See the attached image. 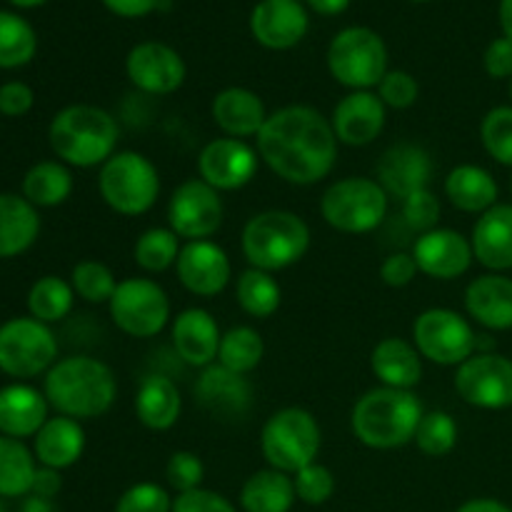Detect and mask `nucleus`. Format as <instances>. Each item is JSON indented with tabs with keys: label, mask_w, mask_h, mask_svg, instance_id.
I'll use <instances>...</instances> for the list:
<instances>
[{
	"label": "nucleus",
	"mask_w": 512,
	"mask_h": 512,
	"mask_svg": "<svg viewBox=\"0 0 512 512\" xmlns=\"http://www.w3.org/2000/svg\"><path fill=\"white\" fill-rule=\"evenodd\" d=\"M23 512H50V500H43V498H35V495H30V498L25 500Z\"/></svg>",
	"instance_id": "052dcab7"
},
{
	"label": "nucleus",
	"mask_w": 512,
	"mask_h": 512,
	"mask_svg": "<svg viewBox=\"0 0 512 512\" xmlns=\"http://www.w3.org/2000/svg\"><path fill=\"white\" fill-rule=\"evenodd\" d=\"M195 400L220 420H240L253 405V385L248 375H238L223 365H210L200 370L195 383Z\"/></svg>",
	"instance_id": "5701e85b"
},
{
	"label": "nucleus",
	"mask_w": 512,
	"mask_h": 512,
	"mask_svg": "<svg viewBox=\"0 0 512 512\" xmlns=\"http://www.w3.org/2000/svg\"><path fill=\"white\" fill-rule=\"evenodd\" d=\"M33 453L38 465L53 470H68L83 458L85 430L78 420L55 415L33 438Z\"/></svg>",
	"instance_id": "7c9ffc66"
},
{
	"label": "nucleus",
	"mask_w": 512,
	"mask_h": 512,
	"mask_svg": "<svg viewBox=\"0 0 512 512\" xmlns=\"http://www.w3.org/2000/svg\"><path fill=\"white\" fill-rule=\"evenodd\" d=\"M500 28H503L505 38L512 40V0H500Z\"/></svg>",
	"instance_id": "bf43d9fd"
},
{
	"label": "nucleus",
	"mask_w": 512,
	"mask_h": 512,
	"mask_svg": "<svg viewBox=\"0 0 512 512\" xmlns=\"http://www.w3.org/2000/svg\"><path fill=\"white\" fill-rule=\"evenodd\" d=\"M10 3H13L15 8H38V5H43L45 0H10Z\"/></svg>",
	"instance_id": "680f3d73"
},
{
	"label": "nucleus",
	"mask_w": 512,
	"mask_h": 512,
	"mask_svg": "<svg viewBox=\"0 0 512 512\" xmlns=\"http://www.w3.org/2000/svg\"><path fill=\"white\" fill-rule=\"evenodd\" d=\"M170 340H173L175 355L185 365L205 370L218 363L223 333L218 328V320L205 308H185L170 323Z\"/></svg>",
	"instance_id": "4be33fe9"
},
{
	"label": "nucleus",
	"mask_w": 512,
	"mask_h": 512,
	"mask_svg": "<svg viewBox=\"0 0 512 512\" xmlns=\"http://www.w3.org/2000/svg\"><path fill=\"white\" fill-rule=\"evenodd\" d=\"M98 193L113 213L138 218L158 203L160 173L148 155L138 150H118L100 165Z\"/></svg>",
	"instance_id": "423d86ee"
},
{
	"label": "nucleus",
	"mask_w": 512,
	"mask_h": 512,
	"mask_svg": "<svg viewBox=\"0 0 512 512\" xmlns=\"http://www.w3.org/2000/svg\"><path fill=\"white\" fill-rule=\"evenodd\" d=\"M110 320L128 338H155L168 328L173 305L153 278H125L108 303Z\"/></svg>",
	"instance_id": "9b49d317"
},
{
	"label": "nucleus",
	"mask_w": 512,
	"mask_h": 512,
	"mask_svg": "<svg viewBox=\"0 0 512 512\" xmlns=\"http://www.w3.org/2000/svg\"><path fill=\"white\" fill-rule=\"evenodd\" d=\"M440 213H443V205H440V198L430 188L418 190V193L403 200L405 223L418 235L440 228Z\"/></svg>",
	"instance_id": "09e8293b"
},
{
	"label": "nucleus",
	"mask_w": 512,
	"mask_h": 512,
	"mask_svg": "<svg viewBox=\"0 0 512 512\" xmlns=\"http://www.w3.org/2000/svg\"><path fill=\"white\" fill-rule=\"evenodd\" d=\"M480 143L495 163L512 168V105L488 110L480 123Z\"/></svg>",
	"instance_id": "37998d69"
},
{
	"label": "nucleus",
	"mask_w": 512,
	"mask_h": 512,
	"mask_svg": "<svg viewBox=\"0 0 512 512\" xmlns=\"http://www.w3.org/2000/svg\"><path fill=\"white\" fill-rule=\"evenodd\" d=\"M295 500L293 475L275 468L255 470L240 488V510L243 512H290Z\"/></svg>",
	"instance_id": "473e14b6"
},
{
	"label": "nucleus",
	"mask_w": 512,
	"mask_h": 512,
	"mask_svg": "<svg viewBox=\"0 0 512 512\" xmlns=\"http://www.w3.org/2000/svg\"><path fill=\"white\" fill-rule=\"evenodd\" d=\"M223 218V198L200 178L180 183L168 200V228L185 243L210 240L223 225Z\"/></svg>",
	"instance_id": "ddd939ff"
},
{
	"label": "nucleus",
	"mask_w": 512,
	"mask_h": 512,
	"mask_svg": "<svg viewBox=\"0 0 512 512\" xmlns=\"http://www.w3.org/2000/svg\"><path fill=\"white\" fill-rule=\"evenodd\" d=\"M353 0H308L310 8L320 15H340L350 8Z\"/></svg>",
	"instance_id": "13d9d810"
},
{
	"label": "nucleus",
	"mask_w": 512,
	"mask_h": 512,
	"mask_svg": "<svg viewBox=\"0 0 512 512\" xmlns=\"http://www.w3.org/2000/svg\"><path fill=\"white\" fill-rule=\"evenodd\" d=\"M43 393L58 415L83 420L103 418L118 398L113 368L93 355L60 358L43 378Z\"/></svg>",
	"instance_id": "f03ea898"
},
{
	"label": "nucleus",
	"mask_w": 512,
	"mask_h": 512,
	"mask_svg": "<svg viewBox=\"0 0 512 512\" xmlns=\"http://www.w3.org/2000/svg\"><path fill=\"white\" fill-rule=\"evenodd\" d=\"M118 283L120 280L115 278L113 270L93 258L75 263L73 273H70V285L75 290V298L85 300L90 305H108Z\"/></svg>",
	"instance_id": "a19ab883"
},
{
	"label": "nucleus",
	"mask_w": 512,
	"mask_h": 512,
	"mask_svg": "<svg viewBox=\"0 0 512 512\" xmlns=\"http://www.w3.org/2000/svg\"><path fill=\"white\" fill-rule=\"evenodd\" d=\"M443 193L455 210L468 215H483L498 205L500 188L488 168L475 163H460L445 175Z\"/></svg>",
	"instance_id": "c85d7f7f"
},
{
	"label": "nucleus",
	"mask_w": 512,
	"mask_h": 512,
	"mask_svg": "<svg viewBox=\"0 0 512 512\" xmlns=\"http://www.w3.org/2000/svg\"><path fill=\"white\" fill-rule=\"evenodd\" d=\"M48 398L28 383H10L0 388V435L15 440L35 438L48 423Z\"/></svg>",
	"instance_id": "bb28decb"
},
{
	"label": "nucleus",
	"mask_w": 512,
	"mask_h": 512,
	"mask_svg": "<svg viewBox=\"0 0 512 512\" xmlns=\"http://www.w3.org/2000/svg\"><path fill=\"white\" fill-rule=\"evenodd\" d=\"M133 408L143 428L165 433L178 425L180 413H183V395L178 385L165 375H145L135 390Z\"/></svg>",
	"instance_id": "c756f323"
},
{
	"label": "nucleus",
	"mask_w": 512,
	"mask_h": 512,
	"mask_svg": "<svg viewBox=\"0 0 512 512\" xmlns=\"http://www.w3.org/2000/svg\"><path fill=\"white\" fill-rule=\"evenodd\" d=\"M390 195L375 178L350 175L325 188L320 215L333 230L345 235H368L388 218Z\"/></svg>",
	"instance_id": "6e6552de"
},
{
	"label": "nucleus",
	"mask_w": 512,
	"mask_h": 512,
	"mask_svg": "<svg viewBox=\"0 0 512 512\" xmlns=\"http://www.w3.org/2000/svg\"><path fill=\"white\" fill-rule=\"evenodd\" d=\"M378 180L390 198L403 203L418 190L430 188L433 180V158L418 143H395L380 155Z\"/></svg>",
	"instance_id": "412c9836"
},
{
	"label": "nucleus",
	"mask_w": 512,
	"mask_h": 512,
	"mask_svg": "<svg viewBox=\"0 0 512 512\" xmlns=\"http://www.w3.org/2000/svg\"><path fill=\"white\" fill-rule=\"evenodd\" d=\"M73 173L60 160H40L23 175L20 195L35 208H58L73 195Z\"/></svg>",
	"instance_id": "72a5a7b5"
},
{
	"label": "nucleus",
	"mask_w": 512,
	"mask_h": 512,
	"mask_svg": "<svg viewBox=\"0 0 512 512\" xmlns=\"http://www.w3.org/2000/svg\"><path fill=\"white\" fill-rule=\"evenodd\" d=\"M240 250L248 268L275 275L305 258L310 250V225L293 210H263L245 223Z\"/></svg>",
	"instance_id": "39448f33"
},
{
	"label": "nucleus",
	"mask_w": 512,
	"mask_h": 512,
	"mask_svg": "<svg viewBox=\"0 0 512 512\" xmlns=\"http://www.w3.org/2000/svg\"><path fill=\"white\" fill-rule=\"evenodd\" d=\"M260 170V155L248 140L215 138L198 155V178L218 193H235L253 183Z\"/></svg>",
	"instance_id": "2eb2a0df"
},
{
	"label": "nucleus",
	"mask_w": 512,
	"mask_h": 512,
	"mask_svg": "<svg viewBox=\"0 0 512 512\" xmlns=\"http://www.w3.org/2000/svg\"><path fill=\"white\" fill-rule=\"evenodd\" d=\"M455 390L478 410L512 408V360L500 353H475L455 370Z\"/></svg>",
	"instance_id": "4468645a"
},
{
	"label": "nucleus",
	"mask_w": 512,
	"mask_h": 512,
	"mask_svg": "<svg viewBox=\"0 0 512 512\" xmlns=\"http://www.w3.org/2000/svg\"><path fill=\"white\" fill-rule=\"evenodd\" d=\"M338 138L313 105H285L268 115L255 138L260 163L268 165L280 180L290 185H315L333 173L338 163Z\"/></svg>",
	"instance_id": "f257e3e1"
},
{
	"label": "nucleus",
	"mask_w": 512,
	"mask_h": 512,
	"mask_svg": "<svg viewBox=\"0 0 512 512\" xmlns=\"http://www.w3.org/2000/svg\"><path fill=\"white\" fill-rule=\"evenodd\" d=\"M308 28V10L300 0H260L250 13V33L265 50L295 48Z\"/></svg>",
	"instance_id": "aec40b11"
},
{
	"label": "nucleus",
	"mask_w": 512,
	"mask_h": 512,
	"mask_svg": "<svg viewBox=\"0 0 512 512\" xmlns=\"http://www.w3.org/2000/svg\"><path fill=\"white\" fill-rule=\"evenodd\" d=\"M418 263H415L413 253H393L383 260L380 265V280L388 288H405L418 278Z\"/></svg>",
	"instance_id": "603ef678"
},
{
	"label": "nucleus",
	"mask_w": 512,
	"mask_h": 512,
	"mask_svg": "<svg viewBox=\"0 0 512 512\" xmlns=\"http://www.w3.org/2000/svg\"><path fill=\"white\" fill-rule=\"evenodd\" d=\"M293 485L300 503L313 505V508L328 503V500L335 495V488H338L333 470H330L328 465L318 463V460L305 465L303 470H298V473L293 475Z\"/></svg>",
	"instance_id": "c03bdc74"
},
{
	"label": "nucleus",
	"mask_w": 512,
	"mask_h": 512,
	"mask_svg": "<svg viewBox=\"0 0 512 512\" xmlns=\"http://www.w3.org/2000/svg\"><path fill=\"white\" fill-rule=\"evenodd\" d=\"M125 75L145 95H170L183 88L188 65L183 55L158 40H145L130 48L125 58Z\"/></svg>",
	"instance_id": "dca6fc26"
},
{
	"label": "nucleus",
	"mask_w": 512,
	"mask_h": 512,
	"mask_svg": "<svg viewBox=\"0 0 512 512\" xmlns=\"http://www.w3.org/2000/svg\"><path fill=\"white\" fill-rule=\"evenodd\" d=\"M265 355V340L250 325H235L225 330L218 350V365L233 370L238 375H250Z\"/></svg>",
	"instance_id": "4c0bfd02"
},
{
	"label": "nucleus",
	"mask_w": 512,
	"mask_h": 512,
	"mask_svg": "<svg viewBox=\"0 0 512 512\" xmlns=\"http://www.w3.org/2000/svg\"><path fill=\"white\" fill-rule=\"evenodd\" d=\"M173 512H238V505L223 493L198 488L190 493H180L173 498Z\"/></svg>",
	"instance_id": "8fccbe9b"
},
{
	"label": "nucleus",
	"mask_w": 512,
	"mask_h": 512,
	"mask_svg": "<svg viewBox=\"0 0 512 512\" xmlns=\"http://www.w3.org/2000/svg\"><path fill=\"white\" fill-rule=\"evenodd\" d=\"M475 260L488 273L512 270V203H498L478 215L470 233Z\"/></svg>",
	"instance_id": "a878e982"
},
{
	"label": "nucleus",
	"mask_w": 512,
	"mask_h": 512,
	"mask_svg": "<svg viewBox=\"0 0 512 512\" xmlns=\"http://www.w3.org/2000/svg\"><path fill=\"white\" fill-rule=\"evenodd\" d=\"M323 445V430L310 410L290 405L265 420L260 430V453L268 468L295 475L305 465L315 463Z\"/></svg>",
	"instance_id": "0eeeda50"
},
{
	"label": "nucleus",
	"mask_w": 512,
	"mask_h": 512,
	"mask_svg": "<svg viewBox=\"0 0 512 512\" xmlns=\"http://www.w3.org/2000/svg\"><path fill=\"white\" fill-rule=\"evenodd\" d=\"M38 53L33 25L15 13L0 10V68L15 70L28 65Z\"/></svg>",
	"instance_id": "ea45409f"
},
{
	"label": "nucleus",
	"mask_w": 512,
	"mask_h": 512,
	"mask_svg": "<svg viewBox=\"0 0 512 512\" xmlns=\"http://www.w3.org/2000/svg\"><path fill=\"white\" fill-rule=\"evenodd\" d=\"M60 488H63V478H60V470L43 468V465H40L38 473H35L33 493H30V495H35V498H43V500H53L55 495L60 493Z\"/></svg>",
	"instance_id": "6e6d98bb"
},
{
	"label": "nucleus",
	"mask_w": 512,
	"mask_h": 512,
	"mask_svg": "<svg viewBox=\"0 0 512 512\" xmlns=\"http://www.w3.org/2000/svg\"><path fill=\"white\" fill-rule=\"evenodd\" d=\"M175 275L188 293L198 298H215L228 288L233 278V263L223 245L215 240H193L180 248Z\"/></svg>",
	"instance_id": "f3484780"
},
{
	"label": "nucleus",
	"mask_w": 512,
	"mask_h": 512,
	"mask_svg": "<svg viewBox=\"0 0 512 512\" xmlns=\"http://www.w3.org/2000/svg\"><path fill=\"white\" fill-rule=\"evenodd\" d=\"M35 93L23 80H10L0 85V115L5 118H23L33 110Z\"/></svg>",
	"instance_id": "3c124183"
},
{
	"label": "nucleus",
	"mask_w": 512,
	"mask_h": 512,
	"mask_svg": "<svg viewBox=\"0 0 512 512\" xmlns=\"http://www.w3.org/2000/svg\"><path fill=\"white\" fill-rule=\"evenodd\" d=\"M413 343L423 360L443 368H458L478 353V333L463 313L428 308L415 318Z\"/></svg>",
	"instance_id": "f8f14e48"
},
{
	"label": "nucleus",
	"mask_w": 512,
	"mask_h": 512,
	"mask_svg": "<svg viewBox=\"0 0 512 512\" xmlns=\"http://www.w3.org/2000/svg\"><path fill=\"white\" fill-rule=\"evenodd\" d=\"M235 300H238L240 310L245 315L268 320L278 313L280 303H283V288H280L273 273H265V270L258 268H245L238 275V283H235Z\"/></svg>",
	"instance_id": "c9c22d12"
},
{
	"label": "nucleus",
	"mask_w": 512,
	"mask_h": 512,
	"mask_svg": "<svg viewBox=\"0 0 512 512\" xmlns=\"http://www.w3.org/2000/svg\"><path fill=\"white\" fill-rule=\"evenodd\" d=\"M58 363V338L50 325L30 318H10L0 325V373L25 383Z\"/></svg>",
	"instance_id": "9d476101"
},
{
	"label": "nucleus",
	"mask_w": 512,
	"mask_h": 512,
	"mask_svg": "<svg viewBox=\"0 0 512 512\" xmlns=\"http://www.w3.org/2000/svg\"><path fill=\"white\" fill-rule=\"evenodd\" d=\"M455 512H512V508L495 498H470Z\"/></svg>",
	"instance_id": "4d7b16f0"
},
{
	"label": "nucleus",
	"mask_w": 512,
	"mask_h": 512,
	"mask_svg": "<svg viewBox=\"0 0 512 512\" xmlns=\"http://www.w3.org/2000/svg\"><path fill=\"white\" fill-rule=\"evenodd\" d=\"M378 98L388 110H408L418 103L420 83L408 70H388L378 85Z\"/></svg>",
	"instance_id": "de8ad7c7"
},
{
	"label": "nucleus",
	"mask_w": 512,
	"mask_h": 512,
	"mask_svg": "<svg viewBox=\"0 0 512 512\" xmlns=\"http://www.w3.org/2000/svg\"><path fill=\"white\" fill-rule=\"evenodd\" d=\"M425 408L413 390L380 388L360 395L350 413V430L370 450H398L413 443Z\"/></svg>",
	"instance_id": "20e7f679"
},
{
	"label": "nucleus",
	"mask_w": 512,
	"mask_h": 512,
	"mask_svg": "<svg viewBox=\"0 0 512 512\" xmlns=\"http://www.w3.org/2000/svg\"><path fill=\"white\" fill-rule=\"evenodd\" d=\"M165 480L175 490V495L203 488L205 465L200 455L193 450H178L170 455L168 465H165Z\"/></svg>",
	"instance_id": "49530a36"
},
{
	"label": "nucleus",
	"mask_w": 512,
	"mask_h": 512,
	"mask_svg": "<svg viewBox=\"0 0 512 512\" xmlns=\"http://www.w3.org/2000/svg\"><path fill=\"white\" fill-rule=\"evenodd\" d=\"M413 258L418 270L433 280H458L473 265L475 253L470 238L453 228H435L418 235L413 245Z\"/></svg>",
	"instance_id": "6ab92c4d"
},
{
	"label": "nucleus",
	"mask_w": 512,
	"mask_h": 512,
	"mask_svg": "<svg viewBox=\"0 0 512 512\" xmlns=\"http://www.w3.org/2000/svg\"><path fill=\"white\" fill-rule=\"evenodd\" d=\"M485 73L493 80H512V40L495 38L483 55Z\"/></svg>",
	"instance_id": "864d4df0"
},
{
	"label": "nucleus",
	"mask_w": 512,
	"mask_h": 512,
	"mask_svg": "<svg viewBox=\"0 0 512 512\" xmlns=\"http://www.w3.org/2000/svg\"><path fill=\"white\" fill-rule=\"evenodd\" d=\"M413 443L425 458H445L458 445V423L445 410H425Z\"/></svg>",
	"instance_id": "79ce46f5"
},
{
	"label": "nucleus",
	"mask_w": 512,
	"mask_h": 512,
	"mask_svg": "<svg viewBox=\"0 0 512 512\" xmlns=\"http://www.w3.org/2000/svg\"><path fill=\"white\" fill-rule=\"evenodd\" d=\"M180 248H183V245H180V238L173 230L155 225V228L143 230V233L138 235V240H135L133 245V260L143 273L158 275L175 268Z\"/></svg>",
	"instance_id": "58836bf2"
},
{
	"label": "nucleus",
	"mask_w": 512,
	"mask_h": 512,
	"mask_svg": "<svg viewBox=\"0 0 512 512\" xmlns=\"http://www.w3.org/2000/svg\"><path fill=\"white\" fill-rule=\"evenodd\" d=\"M38 468L35 453L23 440L0 435V498H25L33 493Z\"/></svg>",
	"instance_id": "f704fd0d"
},
{
	"label": "nucleus",
	"mask_w": 512,
	"mask_h": 512,
	"mask_svg": "<svg viewBox=\"0 0 512 512\" xmlns=\"http://www.w3.org/2000/svg\"><path fill=\"white\" fill-rule=\"evenodd\" d=\"M48 143L55 158L68 168H100L118 153L120 125L105 108L75 103L53 115Z\"/></svg>",
	"instance_id": "7ed1b4c3"
},
{
	"label": "nucleus",
	"mask_w": 512,
	"mask_h": 512,
	"mask_svg": "<svg viewBox=\"0 0 512 512\" xmlns=\"http://www.w3.org/2000/svg\"><path fill=\"white\" fill-rule=\"evenodd\" d=\"M510 190H512V178H510Z\"/></svg>",
	"instance_id": "338daca9"
},
{
	"label": "nucleus",
	"mask_w": 512,
	"mask_h": 512,
	"mask_svg": "<svg viewBox=\"0 0 512 512\" xmlns=\"http://www.w3.org/2000/svg\"><path fill=\"white\" fill-rule=\"evenodd\" d=\"M40 235V215L18 193H0V260L23 255Z\"/></svg>",
	"instance_id": "2f4dec72"
},
{
	"label": "nucleus",
	"mask_w": 512,
	"mask_h": 512,
	"mask_svg": "<svg viewBox=\"0 0 512 512\" xmlns=\"http://www.w3.org/2000/svg\"><path fill=\"white\" fill-rule=\"evenodd\" d=\"M115 512H173V498L158 483H135L115 503Z\"/></svg>",
	"instance_id": "a18cd8bd"
},
{
	"label": "nucleus",
	"mask_w": 512,
	"mask_h": 512,
	"mask_svg": "<svg viewBox=\"0 0 512 512\" xmlns=\"http://www.w3.org/2000/svg\"><path fill=\"white\" fill-rule=\"evenodd\" d=\"M410 3H430V0H410Z\"/></svg>",
	"instance_id": "0e129e2a"
},
{
	"label": "nucleus",
	"mask_w": 512,
	"mask_h": 512,
	"mask_svg": "<svg viewBox=\"0 0 512 512\" xmlns=\"http://www.w3.org/2000/svg\"><path fill=\"white\" fill-rule=\"evenodd\" d=\"M268 115L263 98L255 90L240 85L220 90L210 103V118L225 138H258Z\"/></svg>",
	"instance_id": "b1692460"
},
{
	"label": "nucleus",
	"mask_w": 512,
	"mask_h": 512,
	"mask_svg": "<svg viewBox=\"0 0 512 512\" xmlns=\"http://www.w3.org/2000/svg\"><path fill=\"white\" fill-rule=\"evenodd\" d=\"M465 313L480 328L512 330V278L505 273L478 275L465 288Z\"/></svg>",
	"instance_id": "393cba45"
},
{
	"label": "nucleus",
	"mask_w": 512,
	"mask_h": 512,
	"mask_svg": "<svg viewBox=\"0 0 512 512\" xmlns=\"http://www.w3.org/2000/svg\"><path fill=\"white\" fill-rule=\"evenodd\" d=\"M75 305V290L70 280L60 275H43L35 280L28 290V313L30 318L45 325L60 323L70 315Z\"/></svg>",
	"instance_id": "e433bc0d"
},
{
	"label": "nucleus",
	"mask_w": 512,
	"mask_h": 512,
	"mask_svg": "<svg viewBox=\"0 0 512 512\" xmlns=\"http://www.w3.org/2000/svg\"><path fill=\"white\" fill-rule=\"evenodd\" d=\"M510 100H512V80H510Z\"/></svg>",
	"instance_id": "69168bd1"
},
{
	"label": "nucleus",
	"mask_w": 512,
	"mask_h": 512,
	"mask_svg": "<svg viewBox=\"0 0 512 512\" xmlns=\"http://www.w3.org/2000/svg\"><path fill=\"white\" fill-rule=\"evenodd\" d=\"M0 512H8V510H5V505H3V498H0Z\"/></svg>",
	"instance_id": "e2e57ef3"
},
{
	"label": "nucleus",
	"mask_w": 512,
	"mask_h": 512,
	"mask_svg": "<svg viewBox=\"0 0 512 512\" xmlns=\"http://www.w3.org/2000/svg\"><path fill=\"white\" fill-rule=\"evenodd\" d=\"M328 70L348 90H373L388 73V45L365 25L345 28L330 40Z\"/></svg>",
	"instance_id": "1a4fd4ad"
},
{
	"label": "nucleus",
	"mask_w": 512,
	"mask_h": 512,
	"mask_svg": "<svg viewBox=\"0 0 512 512\" xmlns=\"http://www.w3.org/2000/svg\"><path fill=\"white\" fill-rule=\"evenodd\" d=\"M160 0H103L105 8L118 18H145L158 8Z\"/></svg>",
	"instance_id": "5fc2aeb1"
},
{
	"label": "nucleus",
	"mask_w": 512,
	"mask_h": 512,
	"mask_svg": "<svg viewBox=\"0 0 512 512\" xmlns=\"http://www.w3.org/2000/svg\"><path fill=\"white\" fill-rule=\"evenodd\" d=\"M388 123V108L373 90H350L335 103L330 125L340 145L365 148L375 143Z\"/></svg>",
	"instance_id": "a211bd4d"
},
{
	"label": "nucleus",
	"mask_w": 512,
	"mask_h": 512,
	"mask_svg": "<svg viewBox=\"0 0 512 512\" xmlns=\"http://www.w3.org/2000/svg\"><path fill=\"white\" fill-rule=\"evenodd\" d=\"M370 370L380 385L395 390H413L423 380V355L413 340L383 338L370 353Z\"/></svg>",
	"instance_id": "cd10ccee"
}]
</instances>
